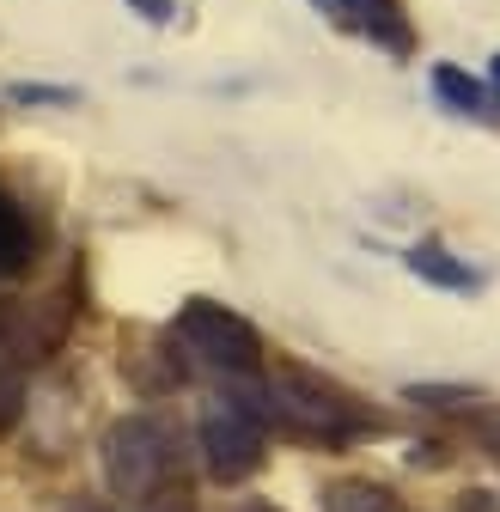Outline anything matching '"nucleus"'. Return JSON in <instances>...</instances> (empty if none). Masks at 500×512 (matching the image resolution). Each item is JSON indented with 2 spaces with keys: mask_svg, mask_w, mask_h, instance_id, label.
Wrapping results in <instances>:
<instances>
[{
  "mask_svg": "<svg viewBox=\"0 0 500 512\" xmlns=\"http://www.w3.org/2000/svg\"><path fill=\"white\" fill-rule=\"evenodd\" d=\"M263 415L293 427V433H311V439H354V433L379 427V415H366L342 384L305 372V366H281L263 384Z\"/></svg>",
  "mask_w": 500,
  "mask_h": 512,
  "instance_id": "nucleus-1",
  "label": "nucleus"
},
{
  "mask_svg": "<svg viewBox=\"0 0 500 512\" xmlns=\"http://www.w3.org/2000/svg\"><path fill=\"white\" fill-rule=\"evenodd\" d=\"M98 458H104V482L116 500H147L165 482H177V439L153 421V415H122L104 427L98 439Z\"/></svg>",
  "mask_w": 500,
  "mask_h": 512,
  "instance_id": "nucleus-2",
  "label": "nucleus"
},
{
  "mask_svg": "<svg viewBox=\"0 0 500 512\" xmlns=\"http://www.w3.org/2000/svg\"><path fill=\"white\" fill-rule=\"evenodd\" d=\"M177 342L190 348L202 366L232 372V378H250V372L263 366V336L250 330L238 311H226L214 299H190V305L177 311Z\"/></svg>",
  "mask_w": 500,
  "mask_h": 512,
  "instance_id": "nucleus-3",
  "label": "nucleus"
},
{
  "mask_svg": "<svg viewBox=\"0 0 500 512\" xmlns=\"http://www.w3.org/2000/svg\"><path fill=\"white\" fill-rule=\"evenodd\" d=\"M263 452H269V439H263V415L238 403V397H220L202 409V464L214 482H244V476H257L263 470Z\"/></svg>",
  "mask_w": 500,
  "mask_h": 512,
  "instance_id": "nucleus-4",
  "label": "nucleus"
},
{
  "mask_svg": "<svg viewBox=\"0 0 500 512\" xmlns=\"http://www.w3.org/2000/svg\"><path fill=\"white\" fill-rule=\"evenodd\" d=\"M68 299H0V354L7 360H49L68 336Z\"/></svg>",
  "mask_w": 500,
  "mask_h": 512,
  "instance_id": "nucleus-5",
  "label": "nucleus"
},
{
  "mask_svg": "<svg viewBox=\"0 0 500 512\" xmlns=\"http://www.w3.org/2000/svg\"><path fill=\"white\" fill-rule=\"evenodd\" d=\"M324 13H336L342 25H354V31H366L372 43H385V49H397V55H409V19H403V7L397 0H318Z\"/></svg>",
  "mask_w": 500,
  "mask_h": 512,
  "instance_id": "nucleus-6",
  "label": "nucleus"
},
{
  "mask_svg": "<svg viewBox=\"0 0 500 512\" xmlns=\"http://www.w3.org/2000/svg\"><path fill=\"white\" fill-rule=\"evenodd\" d=\"M409 269H415L427 287H446V293H476V287H482V275H476L470 263H458L452 250H440V244H415V250H409Z\"/></svg>",
  "mask_w": 500,
  "mask_h": 512,
  "instance_id": "nucleus-7",
  "label": "nucleus"
},
{
  "mask_svg": "<svg viewBox=\"0 0 500 512\" xmlns=\"http://www.w3.org/2000/svg\"><path fill=\"white\" fill-rule=\"evenodd\" d=\"M31 263V220L13 196H0V281H13Z\"/></svg>",
  "mask_w": 500,
  "mask_h": 512,
  "instance_id": "nucleus-8",
  "label": "nucleus"
},
{
  "mask_svg": "<svg viewBox=\"0 0 500 512\" xmlns=\"http://www.w3.org/2000/svg\"><path fill=\"white\" fill-rule=\"evenodd\" d=\"M403 397L421 403V409H440V415H476L488 403L482 391H464V384H409Z\"/></svg>",
  "mask_w": 500,
  "mask_h": 512,
  "instance_id": "nucleus-9",
  "label": "nucleus"
},
{
  "mask_svg": "<svg viewBox=\"0 0 500 512\" xmlns=\"http://www.w3.org/2000/svg\"><path fill=\"white\" fill-rule=\"evenodd\" d=\"M324 512H397V500L372 482H336L324 488Z\"/></svg>",
  "mask_w": 500,
  "mask_h": 512,
  "instance_id": "nucleus-10",
  "label": "nucleus"
},
{
  "mask_svg": "<svg viewBox=\"0 0 500 512\" xmlns=\"http://www.w3.org/2000/svg\"><path fill=\"white\" fill-rule=\"evenodd\" d=\"M433 92H440L458 116H482V104H488V92H482L464 68H433Z\"/></svg>",
  "mask_w": 500,
  "mask_h": 512,
  "instance_id": "nucleus-11",
  "label": "nucleus"
},
{
  "mask_svg": "<svg viewBox=\"0 0 500 512\" xmlns=\"http://www.w3.org/2000/svg\"><path fill=\"white\" fill-rule=\"evenodd\" d=\"M19 415H25V384L19 372H0V433H13Z\"/></svg>",
  "mask_w": 500,
  "mask_h": 512,
  "instance_id": "nucleus-12",
  "label": "nucleus"
},
{
  "mask_svg": "<svg viewBox=\"0 0 500 512\" xmlns=\"http://www.w3.org/2000/svg\"><path fill=\"white\" fill-rule=\"evenodd\" d=\"M135 512H196V494L183 488V482H165V488H159V494H147Z\"/></svg>",
  "mask_w": 500,
  "mask_h": 512,
  "instance_id": "nucleus-13",
  "label": "nucleus"
},
{
  "mask_svg": "<svg viewBox=\"0 0 500 512\" xmlns=\"http://www.w3.org/2000/svg\"><path fill=\"white\" fill-rule=\"evenodd\" d=\"M476 433H482V445H488V452L500 458V415H494V409H476Z\"/></svg>",
  "mask_w": 500,
  "mask_h": 512,
  "instance_id": "nucleus-14",
  "label": "nucleus"
},
{
  "mask_svg": "<svg viewBox=\"0 0 500 512\" xmlns=\"http://www.w3.org/2000/svg\"><path fill=\"white\" fill-rule=\"evenodd\" d=\"M129 7H141V19H153V25H165L177 7H171V0H129Z\"/></svg>",
  "mask_w": 500,
  "mask_h": 512,
  "instance_id": "nucleus-15",
  "label": "nucleus"
},
{
  "mask_svg": "<svg viewBox=\"0 0 500 512\" xmlns=\"http://www.w3.org/2000/svg\"><path fill=\"white\" fill-rule=\"evenodd\" d=\"M61 512H110V506H104V500H68Z\"/></svg>",
  "mask_w": 500,
  "mask_h": 512,
  "instance_id": "nucleus-16",
  "label": "nucleus"
},
{
  "mask_svg": "<svg viewBox=\"0 0 500 512\" xmlns=\"http://www.w3.org/2000/svg\"><path fill=\"white\" fill-rule=\"evenodd\" d=\"M238 512H275V506H238Z\"/></svg>",
  "mask_w": 500,
  "mask_h": 512,
  "instance_id": "nucleus-17",
  "label": "nucleus"
},
{
  "mask_svg": "<svg viewBox=\"0 0 500 512\" xmlns=\"http://www.w3.org/2000/svg\"><path fill=\"white\" fill-rule=\"evenodd\" d=\"M494 86H500V55H494Z\"/></svg>",
  "mask_w": 500,
  "mask_h": 512,
  "instance_id": "nucleus-18",
  "label": "nucleus"
}]
</instances>
